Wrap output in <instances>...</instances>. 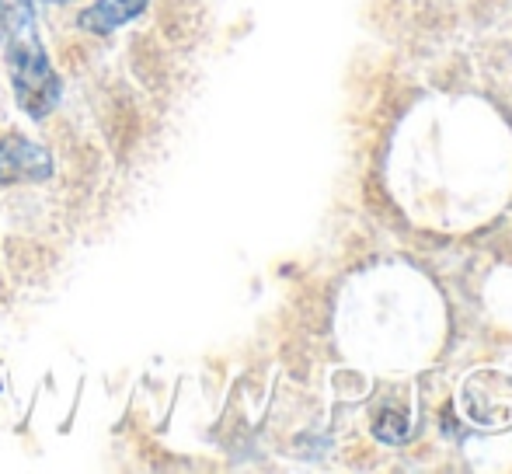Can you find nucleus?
<instances>
[{"label":"nucleus","instance_id":"f257e3e1","mask_svg":"<svg viewBox=\"0 0 512 474\" xmlns=\"http://www.w3.org/2000/svg\"><path fill=\"white\" fill-rule=\"evenodd\" d=\"M0 35H4V60L11 77L14 102L28 119H46L56 112L63 98L60 74L53 70L46 46L39 39L35 7H14L0 11Z\"/></svg>","mask_w":512,"mask_h":474},{"label":"nucleus","instance_id":"f03ea898","mask_svg":"<svg viewBox=\"0 0 512 474\" xmlns=\"http://www.w3.org/2000/svg\"><path fill=\"white\" fill-rule=\"evenodd\" d=\"M53 178V154L21 133L0 136V185H32Z\"/></svg>","mask_w":512,"mask_h":474},{"label":"nucleus","instance_id":"7ed1b4c3","mask_svg":"<svg viewBox=\"0 0 512 474\" xmlns=\"http://www.w3.org/2000/svg\"><path fill=\"white\" fill-rule=\"evenodd\" d=\"M147 7H150V0H95V4H88L81 11L77 25H81L88 35L105 39V35L119 32V28H126L129 21L140 18Z\"/></svg>","mask_w":512,"mask_h":474},{"label":"nucleus","instance_id":"20e7f679","mask_svg":"<svg viewBox=\"0 0 512 474\" xmlns=\"http://www.w3.org/2000/svg\"><path fill=\"white\" fill-rule=\"evenodd\" d=\"M377 440H384V443H405L408 440V419L401 412H384L377 419Z\"/></svg>","mask_w":512,"mask_h":474},{"label":"nucleus","instance_id":"39448f33","mask_svg":"<svg viewBox=\"0 0 512 474\" xmlns=\"http://www.w3.org/2000/svg\"><path fill=\"white\" fill-rule=\"evenodd\" d=\"M42 4H53V7H60V4H70V0H42Z\"/></svg>","mask_w":512,"mask_h":474}]
</instances>
